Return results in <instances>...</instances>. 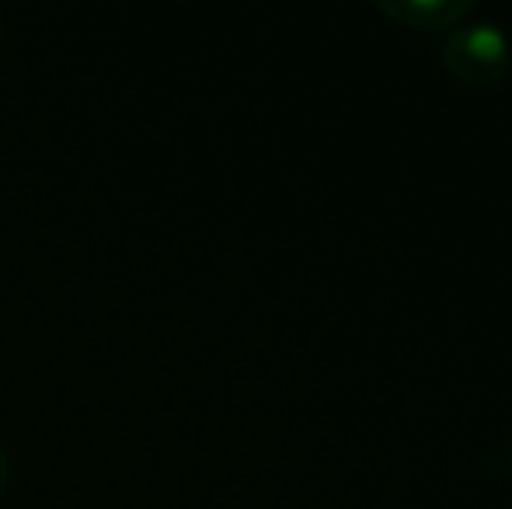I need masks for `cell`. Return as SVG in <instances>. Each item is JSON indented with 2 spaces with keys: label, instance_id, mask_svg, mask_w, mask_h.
<instances>
[{
  "label": "cell",
  "instance_id": "cell-2",
  "mask_svg": "<svg viewBox=\"0 0 512 509\" xmlns=\"http://www.w3.org/2000/svg\"><path fill=\"white\" fill-rule=\"evenodd\" d=\"M377 11L422 32H443V28H457V21H464L474 4L471 0H380Z\"/></svg>",
  "mask_w": 512,
  "mask_h": 509
},
{
  "label": "cell",
  "instance_id": "cell-4",
  "mask_svg": "<svg viewBox=\"0 0 512 509\" xmlns=\"http://www.w3.org/2000/svg\"><path fill=\"white\" fill-rule=\"evenodd\" d=\"M0 32H4V18H0Z\"/></svg>",
  "mask_w": 512,
  "mask_h": 509
},
{
  "label": "cell",
  "instance_id": "cell-3",
  "mask_svg": "<svg viewBox=\"0 0 512 509\" xmlns=\"http://www.w3.org/2000/svg\"><path fill=\"white\" fill-rule=\"evenodd\" d=\"M7 475H11V457H7V447L0 443V492L7 485Z\"/></svg>",
  "mask_w": 512,
  "mask_h": 509
},
{
  "label": "cell",
  "instance_id": "cell-1",
  "mask_svg": "<svg viewBox=\"0 0 512 509\" xmlns=\"http://www.w3.org/2000/svg\"><path fill=\"white\" fill-rule=\"evenodd\" d=\"M509 39L495 25H460L443 42V67L467 88H495L509 74Z\"/></svg>",
  "mask_w": 512,
  "mask_h": 509
}]
</instances>
